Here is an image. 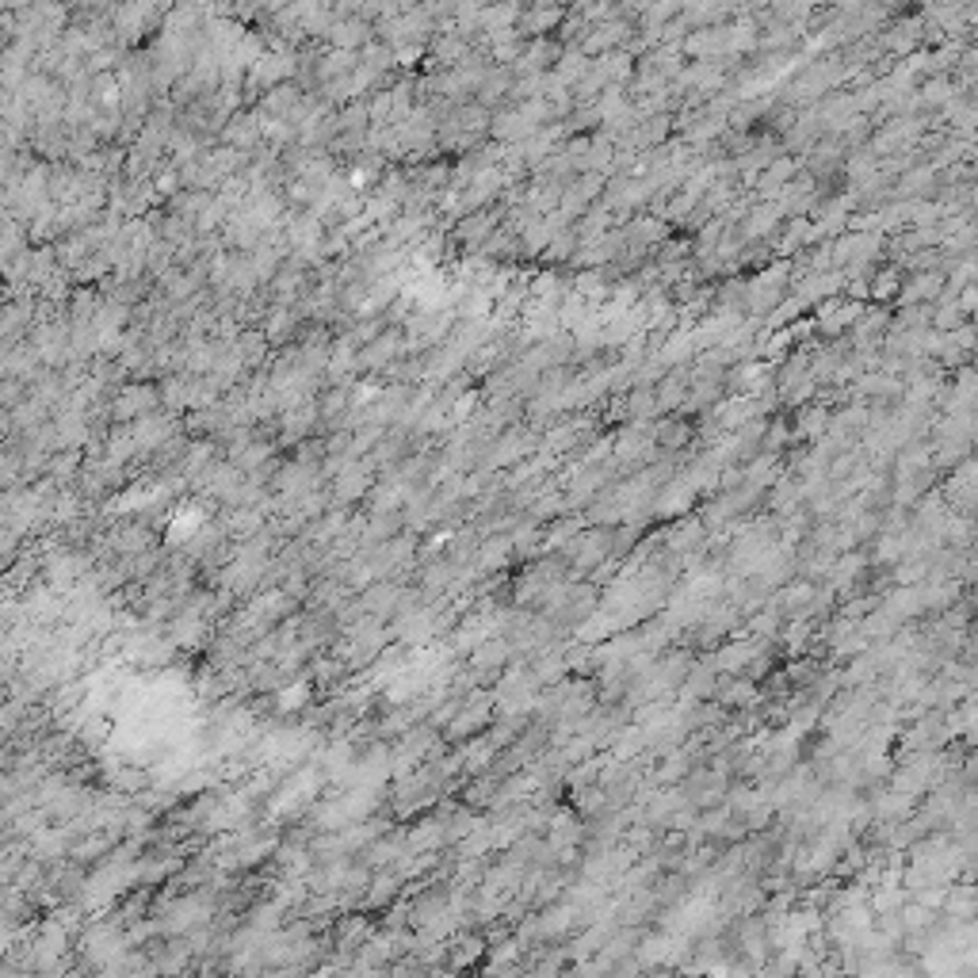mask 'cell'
<instances>
[{"label": "cell", "instance_id": "1", "mask_svg": "<svg viewBox=\"0 0 978 978\" xmlns=\"http://www.w3.org/2000/svg\"><path fill=\"white\" fill-rule=\"evenodd\" d=\"M562 23V4H551V8H543V4H535L528 16H516V31H520V39L524 35H543V31H554V27Z\"/></svg>", "mask_w": 978, "mask_h": 978}]
</instances>
